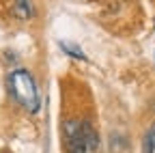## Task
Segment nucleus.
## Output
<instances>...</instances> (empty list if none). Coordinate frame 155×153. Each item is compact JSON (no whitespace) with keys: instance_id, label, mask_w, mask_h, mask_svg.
I'll return each instance as SVG.
<instances>
[{"instance_id":"obj_1","label":"nucleus","mask_w":155,"mask_h":153,"mask_svg":"<svg viewBox=\"0 0 155 153\" xmlns=\"http://www.w3.org/2000/svg\"><path fill=\"white\" fill-rule=\"evenodd\" d=\"M63 138L69 153H99L101 140L93 123L84 119H69L63 123Z\"/></svg>"},{"instance_id":"obj_2","label":"nucleus","mask_w":155,"mask_h":153,"mask_svg":"<svg viewBox=\"0 0 155 153\" xmlns=\"http://www.w3.org/2000/svg\"><path fill=\"white\" fill-rule=\"evenodd\" d=\"M9 91L13 99L22 106L26 112L37 114L41 108V95H39V86L28 69H15L9 73Z\"/></svg>"},{"instance_id":"obj_3","label":"nucleus","mask_w":155,"mask_h":153,"mask_svg":"<svg viewBox=\"0 0 155 153\" xmlns=\"http://www.w3.org/2000/svg\"><path fill=\"white\" fill-rule=\"evenodd\" d=\"M13 15L19 17V20H28V17H32L30 0H15V2H13Z\"/></svg>"},{"instance_id":"obj_4","label":"nucleus","mask_w":155,"mask_h":153,"mask_svg":"<svg viewBox=\"0 0 155 153\" xmlns=\"http://www.w3.org/2000/svg\"><path fill=\"white\" fill-rule=\"evenodd\" d=\"M61 48H63V52H67L69 56H75L78 61H86V56H84V52H82L80 48H78L75 43H71V45H69L67 41H63V43H61Z\"/></svg>"},{"instance_id":"obj_5","label":"nucleus","mask_w":155,"mask_h":153,"mask_svg":"<svg viewBox=\"0 0 155 153\" xmlns=\"http://www.w3.org/2000/svg\"><path fill=\"white\" fill-rule=\"evenodd\" d=\"M144 153H155V125L149 127L144 136Z\"/></svg>"}]
</instances>
